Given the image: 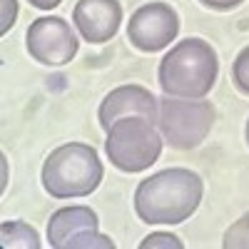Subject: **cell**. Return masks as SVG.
I'll return each instance as SVG.
<instances>
[{
  "label": "cell",
  "instance_id": "cell-1",
  "mask_svg": "<svg viewBox=\"0 0 249 249\" xmlns=\"http://www.w3.org/2000/svg\"><path fill=\"white\" fill-rule=\"evenodd\" d=\"M204 195V182L187 167H167L142 179L135 190V212L144 224H182Z\"/></svg>",
  "mask_w": 249,
  "mask_h": 249
},
{
  "label": "cell",
  "instance_id": "cell-3",
  "mask_svg": "<svg viewBox=\"0 0 249 249\" xmlns=\"http://www.w3.org/2000/svg\"><path fill=\"white\" fill-rule=\"evenodd\" d=\"M97 150L85 142H68L53 150L43 164V187L53 199H75L92 195L102 182Z\"/></svg>",
  "mask_w": 249,
  "mask_h": 249
},
{
  "label": "cell",
  "instance_id": "cell-6",
  "mask_svg": "<svg viewBox=\"0 0 249 249\" xmlns=\"http://www.w3.org/2000/svg\"><path fill=\"white\" fill-rule=\"evenodd\" d=\"M25 45L33 60H37L40 65H65L77 55L80 40L72 33L70 23L65 18L57 15H45L30 23L25 33Z\"/></svg>",
  "mask_w": 249,
  "mask_h": 249
},
{
  "label": "cell",
  "instance_id": "cell-10",
  "mask_svg": "<svg viewBox=\"0 0 249 249\" xmlns=\"http://www.w3.org/2000/svg\"><path fill=\"white\" fill-rule=\"evenodd\" d=\"M100 219L97 214L85 204H72L62 207L53 212L48 222V242L53 249H72V242L90 230H97Z\"/></svg>",
  "mask_w": 249,
  "mask_h": 249
},
{
  "label": "cell",
  "instance_id": "cell-12",
  "mask_svg": "<svg viewBox=\"0 0 249 249\" xmlns=\"http://www.w3.org/2000/svg\"><path fill=\"white\" fill-rule=\"evenodd\" d=\"M224 249H249V212L242 214L230 230L224 232Z\"/></svg>",
  "mask_w": 249,
  "mask_h": 249
},
{
  "label": "cell",
  "instance_id": "cell-9",
  "mask_svg": "<svg viewBox=\"0 0 249 249\" xmlns=\"http://www.w3.org/2000/svg\"><path fill=\"white\" fill-rule=\"evenodd\" d=\"M72 23L88 43L102 45L117 35L122 23V5L117 0H77Z\"/></svg>",
  "mask_w": 249,
  "mask_h": 249
},
{
  "label": "cell",
  "instance_id": "cell-5",
  "mask_svg": "<svg viewBox=\"0 0 249 249\" xmlns=\"http://www.w3.org/2000/svg\"><path fill=\"white\" fill-rule=\"evenodd\" d=\"M160 132L175 150H195L207 140L214 124V107L207 100H160Z\"/></svg>",
  "mask_w": 249,
  "mask_h": 249
},
{
  "label": "cell",
  "instance_id": "cell-7",
  "mask_svg": "<svg viewBox=\"0 0 249 249\" xmlns=\"http://www.w3.org/2000/svg\"><path fill=\"white\" fill-rule=\"evenodd\" d=\"M179 33V15L170 3L140 5L127 20V40L142 53L164 50Z\"/></svg>",
  "mask_w": 249,
  "mask_h": 249
},
{
  "label": "cell",
  "instance_id": "cell-8",
  "mask_svg": "<svg viewBox=\"0 0 249 249\" xmlns=\"http://www.w3.org/2000/svg\"><path fill=\"white\" fill-rule=\"evenodd\" d=\"M124 115H140L144 120H150L152 124H157V120H160L157 97L142 85H120V88L110 90L97 110L100 127L107 130L115 120H120Z\"/></svg>",
  "mask_w": 249,
  "mask_h": 249
},
{
  "label": "cell",
  "instance_id": "cell-16",
  "mask_svg": "<svg viewBox=\"0 0 249 249\" xmlns=\"http://www.w3.org/2000/svg\"><path fill=\"white\" fill-rule=\"evenodd\" d=\"M199 3L207 5V8H212V10H232V8L242 5L244 0H199Z\"/></svg>",
  "mask_w": 249,
  "mask_h": 249
},
{
  "label": "cell",
  "instance_id": "cell-15",
  "mask_svg": "<svg viewBox=\"0 0 249 249\" xmlns=\"http://www.w3.org/2000/svg\"><path fill=\"white\" fill-rule=\"evenodd\" d=\"M0 33H8L15 25V18H18V0H0Z\"/></svg>",
  "mask_w": 249,
  "mask_h": 249
},
{
  "label": "cell",
  "instance_id": "cell-11",
  "mask_svg": "<svg viewBox=\"0 0 249 249\" xmlns=\"http://www.w3.org/2000/svg\"><path fill=\"white\" fill-rule=\"evenodd\" d=\"M0 242L5 249H40V237L30 224L20 222V219H10L0 224Z\"/></svg>",
  "mask_w": 249,
  "mask_h": 249
},
{
  "label": "cell",
  "instance_id": "cell-18",
  "mask_svg": "<svg viewBox=\"0 0 249 249\" xmlns=\"http://www.w3.org/2000/svg\"><path fill=\"white\" fill-rule=\"evenodd\" d=\"M244 137H247V144H249V120H247V127H244Z\"/></svg>",
  "mask_w": 249,
  "mask_h": 249
},
{
  "label": "cell",
  "instance_id": "cell-14",
  "mask_svg": "<svg viewBox=\"0 0 249 249\" xmlns=\"http://www.w3.org/2000/svg\"><path fill=\"white\" fill-rule=\"evenodd\" d=\"M155 247H162V249H182V242L175 234H167V232L150 234V237H144L140 242V249H155Z\"/></svg>",
  "mask_w": 249,
  "mask_h": 249
},
{
  "label": "cell",
  "instance_id": "cell-4",
  "mask_svg": "<svg viewBox=\"0 0 249 249\" xmlns=\"http://www.w3.org/2000/svg\"><path fill=\"white\" fill-rule=\"evenodd\" d=\"M105 152L112 167L122 172H144L160 160L162 155V132L155 130V124L150 120H144L140 115H124L115 120L110 127L105 130Z\"/></svg>",
  "mask_w": 249,
  "mask_h": 249
},
{
  "label": "cell",
  "instance_id": "cell-2",
  "mask_svg": "<svg viewBox=\"0 0 249 249\" xmlns=\"http://www.w3.org/2000/svg\"><path fill=\"white\" fill-rule=\"evenodd\" d=\"M219 75V60L214 48L202 37H187L170 48L160 60L157 82L164 95L202 100L210 95Z\"/></svg>",
  "mask_w": 249,
  "mask_h": 249
},
{
  "label": "cell",
  "instance_id": "cell-17",
  "mask_svg": "<svg viewBox=\"0 0 249 249\" xmlns=\"http://www.w3.org/2000/svg\"><path fill=\"white\" fill-rule=\"evenodd\" d=\"M62 3V0H30V5H35V8H40V10H53V8H57Z\"/></svg>",
  "mask_w": 249,
  "mask_h": 249
},
{
  "label": "cell",
  "instance_id": "cell-13",
  "mask_svg": "<svg viewBox=\"0 0 249 249\" xmlns=\"http://www.w3.org/2000/svg\"><path fill=\"white\" fill-rule=\"evenodd\" d=\"M232 80L239 92L249 95V45L234 57L232 62Z\"/></svg>",
  "mask_w": 249,
  "mask_h": 249
}]
</instances>
